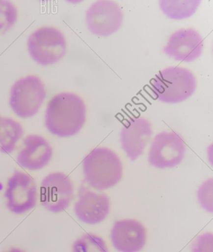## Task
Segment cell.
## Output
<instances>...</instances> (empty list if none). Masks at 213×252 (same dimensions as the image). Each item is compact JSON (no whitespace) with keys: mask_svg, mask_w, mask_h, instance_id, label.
Wrapping results in <instances>:
<instances>
[{"mask_svg":"<svg viewBox=\"0 0 213 252\" xmlns=\"http://www.w3.org/2000/svg\"><path fill=\"white\" fill-rule=\"evenodd\" d=\"M86 120L85 103L75 93H59L48 102L45 124L54 136L62 138L75 136L83 127Z\"/></svg>","mask_w":213,"mask_h":252,"instance_id":"6da1fadb","label":"cell"},{"mask_svg":"<svg viewBox=\"0 0 213 252\" xmlns=\"http://www.w3.org/2000/svg\"><path fill=\"white\" fill-rule=\"evenodd\" d=\"M197 80L188 68L171 66L160 70L150 83L156 99L165 104L185 101L195 93Z\"/></svg>","mask_w":213,"mask_h":252,"instance_id":"7a4b0ae2","label":"cell"},{"mask_svg":"<svg viewBox=\"0 0 213 252\" xmlns=\"http://www.w3.org/2000/svg\"><path fill=\"white\" fill-rule=\"evenodd\" d=\"M84 181L92 189H111L122 178V162L116 153L105 147L94 149L82 161Z\"/></svg>","mask_w":213,"mask_h":252,"instance_id":"3957f363","label":"cell"},{"mask_svg":"<svg viewBox=\"0 0 213 252\" xmlns=\"http://www.w3.org/2000/svg\"><path fill=\"white\" fill-rule=\"evenodd\" d=\"M47 95L44 84L36 75L21 78L11 87L9 98L14 113L23 119L35 116Z\"/></svg>","mask_w":213,"mask_h":252,"instance_id":"277c9868","label":"cell"},{"mask_svg":"<svg viewBox=\"0 0 213 252\" xmlns=\"http://www.w3.org/2000/svg\"><path fill=\"white\" fill-rule=\"evenodd\" d=\"M27 46L31 58L40 65L46 66L58 63L63 58L67 43L59 30L43 27L29 35Z\"/></svg>","mask_w":213,"mask_h":252,"instance_id":"5b68a950","label":"cell"},{"mask_svg":"<svg viewBox=\"0 0 213 252\" xmlns=\"http://www.w3.org/2000/svg\"><path fill=\"white\" fill-rule=\"evenodd\" d=\"M4 196L10 212L16 215L24 214L37 205V185L29 174L16 170L7 181Z\"/></svg>","mask_w":213,"mask_h":252,"instance_id":"8992f818","label":"cell"},{"mask_svg":"<svg viewBox=\"0 0 213 252\" xmlns=\"http://www.w3.org/2000/svg\"><path fill=\"white\" fill-rule=\"evenodd\" d=\"M74 196V185L63 172L48 174L41 181L39 198L41 205L53 214H59L70 207Z\"/></svg>","mask_w":213,"mask_h":252,"instance_id":"52a82bcc","label":"cell"},{"mask_svg":"<svg viewBox=\"0 0 213 252\" xmlns=\"http://www.w3.org/2000/svg\"><path fill=\"white\" fill-rule=\"evenodd\" d=\"M123 20L122 8L113 1H96L86 11L87 28L93 35L100 37H107L120 31Z\"/></svg>","mask_w":213,"mask_h":252,"instance_id":"ba28073f","label":"cell"},{"mask_svg":"<svg viewBox=\"0 0 213 252\" xmlns=\"http://www.w3.org/2000/svg\"><path fill=\"white\" fill-rule=\"evenodd\" d=\"M186 144L175 131H162L156 135L151 142L148 161L159 169L174 168L184 159Z\"/></svg>","mask_w":213,"mask_h":252,"instance_id":"9c48e42d","label":"cell"},{"mask_svg":"<svg viewBox=\"0 0 213 252\" xmlns=\"http://www.w3.org/2000/svg\"><path fill=\"white\" fill-rule=\"evenodd\" d=\"M203 48V38L198 31L182 29L171 34L162 52L176 61L190 63L201 57Z\"/></svg>","mask_w":213,"mask_h":252,"instance_id":"30bf717a","label":"cell"},{"mask_svg":"<svg viewBox=\"0 0 213 252\" xmlns=\"http://www.w3.org/2000/svg\"><path fill=\"white\" fill-rule=\"evenodd\" d=\"M152 134V125L147 119L132 117L125 121L121 130V148L134 161L143 154Z\"/></svg>","mask_w":213,"mask_h":252,"instance_id":"8fae6325","label":"cell"},{"mask_svg":"<svg viewBox=\"0 0 213 252\" xmlns=\"http://www.w3.org/2000/svg\"><path fill=\"white\" fill-rule=\"evenodd\" d=\"M109 211V198L106 194L96 193L81 185L79 200L74 205L75 214L80 221L88 224L100 223L106 219Z\"/></svg>","mask_w":213,"mask_h":252,"instance_id":"7c38bea8","label":"cell"},{"mask_svg":"<svg viewBox=\"0 0 213 252\" xmlns=\"http://www.w3.org/2000/svg\"><path fill=\"white\" fill-rule=\"evenodd\" d=\"M112 245L120 252H139L146 244V230L133 219L116 221L110 233Z\"/></svg>","mask_w":213,"mask_h":252,"instance_id":"4fadbf2b","label":"cell"},{"mask_svg":"<svg viewBox=\"0 0 213 252\" xmlns=\"http://www.w3.org/2000/svg\"><path fill=\"white\" fill-rule=\"evenodd\" d=\"M53 156L52 146L44 137L29 134L23 141V147L18 153L17 161L22 168L38 171L50 163Z\"/></svg>","mask_w":213,"mask_h":252,"instance_id":"5bb4252c","label":"cell"},{"mask_svg":"<svg viewBox=\"0 0 213 252\" xmlns=\"http://www.w3.org/2000/svg\"><path fill=\"white\" fill-rule=\"evenodd\" d=\"M24 134V127L20 123L2 116L0 122V152L3 154L13 153Z\"/></svg>","mask_w":213,"mask_h":252,"instance_id":"9a60e30c","label":"cell"},{"mask_svg":"<svg viewBox=\"0 0 213 252\" xmlns=\"http://www.w3.org/2000/svg\"><path fill=\"white\" fill-rule=\"evenodd\" d=\"M201 3L200 0H161L158 4L160 10L167 18L182 20L191 17L198 10Z\"/></svg>","mask_w":213,"mask_h":252,"instance_id":"2e32d148","label":"cell"},{"mask_svg":"<svg viewBox=\"0 0 213 252\" xmlns=\"http://www.w3.org/2000/svg\"><path fill=\"white\" fill-rule=\"evenodd\" d=\"M72 252H109L105 240L93 233H87L72 245Z\"/></svg>","mask_w":213,"mask_h":252,"instance_id":"e0dca14e","label":"cell"},{"mask_svg":"<svg viewBox=\"0 0 213 252\" xmlns=\"http://www.w3.org/2000/svg\"><path fill=\"white\" fill-rule=\"evenodd\" d=\"M18 10L13 3L0 0V34L10 31L17 22Z\"/></svg>","mask_w":213,"mask_h":252,"instance_id":"ac0fdd59","label":"cell"},{"mask_svg":"<svg viewBox=\"0 0 213 252\" xmlns=\"http://www.w3.org/2000/svg\"><path fill=\"white\" fill-rule=\"evenodd\" d=\"M198 200L201 207L206 212H213V180L205 181L198 190Z\"/></svg>","mask_w":213,"mask_h":252,"instance_id":"d6986e66","label":"cell"},{"mask_svg":"<svg viewBox=\"0 0 213 252\" xmlns=\"http://www.w3.org/2000/svg\"><path fill=\"white\" fill-rule=\"evenodd\" d=\"M191 252H213V235L206 232L198 236L192 243Z\"/></svg>","mask_w":213,"mask_h":252,"instance_id":"ffe728a7","label":"cell"},{"mask_svg":"<svg viewBox=\"0 0 213 252\" xmlns=\"http://www.w3.org/2000/svg\"><path fill=\"white\" fill-rule=\"evenodd\" d=\"M3 252H26L24 250L21 249L20 248H17V247H11L10 249L7 250V251H4Z\"/></svg>","mask_w":213,"mask_h":252,"instance_id":"44dd1931","label":"cell"},{"mask_svg":"<svg viewBox=\"0 0 213 252\" xmlns=\"http://www.w3.org/2000/svg\"><path fill=\"white\" fill-rule=\"evenodd\" d=\"M1 118H2V116L1 115H0V122H1Z\"/></svg>","mask_w":213,"mask_h":252,"instance_id":"7402d4cb","label":"cell"}]
</instances>
